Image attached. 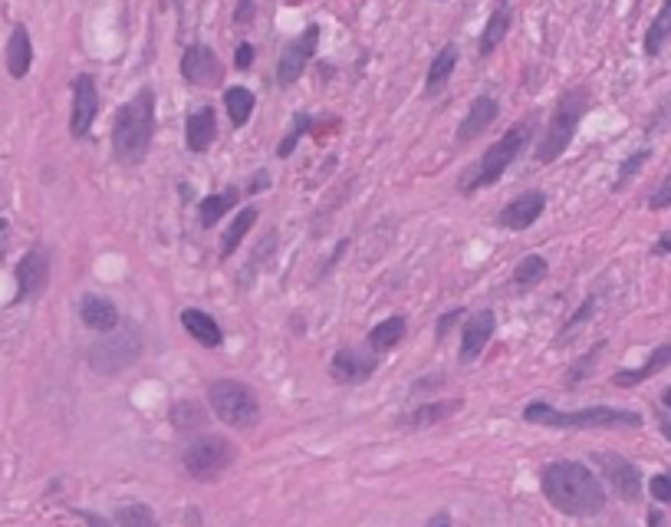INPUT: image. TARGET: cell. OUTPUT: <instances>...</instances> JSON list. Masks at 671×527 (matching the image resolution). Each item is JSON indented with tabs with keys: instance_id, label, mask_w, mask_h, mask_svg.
Instances as JSON below:
<instances>
[{
	"instance_id": "cell-5",
	"label": "cell",
	"mask_w": 671,
	"mask_h": 527,
	"mask_svg": "<svg viewBox=\"0 0 671 527\" xmlns=\"http://www.w3.org/2000/svg\"><path fill=\"white\" fill-rule=\"evenodd\" d=\"M523 419L533 425H547V429H635L642 425L639 412L629 409H612V406H593V409H576V412H560L547 406V402H530L523 409Z\"/></svg>"
},
{
	"instance_id": "cell-29",
	"label": "cell",
	"mask_w": 671,
	"mask_h": 527,
	"mask_svg": "<svg viewBox=\"0 0 671 527\" xmlns=\"http://www.w3.org/2000/svg\"><path fill=\"white\" fill-rule=\"evenodd\" d=\"M234 205H237V188H224V192H218V195H208L198 208L201 228H214V224H218Z\"/></svg>"
},
{
	"instance_id": "cell-45",
	"label": "cell",
	"mask_w": 671,
	"mask_h": 527,
	"mask_svg": "<svg viewBox=\"0 0 671 527\" xmlns=\"http://www.w3.org/2000/svg\"><path fill=\"white\" fill-rule=\"evenodd\" d=\"M83 518H86L89 524H93V527H109V524L102 521V518H96V514H83Z\"/></svg>"
},
{
	"instance_id": "cell-4",
	"label": "cell",
	"mask_w": 671,
	"mask_h": 527,
	"mask_svg": "<svg viewBox=\"0 0 671 527\" xmlns=\"http://www.w3.org/2000/svg\"><path fill=\"white\" fill-rule=\"evenodd\" d=\"M586 109H589V89L586 86L566 89V93L556 99V106L550 112L547 129H543V139L537 145V152H533V159H537L540 165H550V162L560 159V155L573 145Z\"/></svg>"
},
{
	"instance_id": "cell-11",
	"label": "cell",
	"mask_w": 671,
	"mask_h": 527,
	"mask_svg": "<svg viewBox=\"0 0 671 527\" xmlns=\"http://www.w3.org/2000/svg\"><path fill=\"white\" fill-rule=\"evenodd\" d=\"M593 462L599 465V475L609 481V488L616 491L622 501H639L642 495V475L625 455L616 452H596Z\"/></svg>"
},
{
	"instance_id": "cell-46",
	"label": "cell",
	"mask_w": 671,
	"mask_h": 527,
	"mask_svg": "<svg viewBox=\"0 0 671 527\" xmlns=\"http://www.w3.org/2000/svg\"><path fill=\"white\" fill-rule=\"evenodd\" d=\"M428 527H451V521L445 518V514H438V518H435V521H431Z\"/></svg>"
},
{
	"instance_id": "cell-31",
	"label": "cell",
	"mask_w": 671,
	"mask_h": 527,
	"mask_svg": "<svg viewBox=\"0 0 671 527\" xmlns=\"http://www.w3.org/2000/svg\"><path fill=\"white\" fill-rule=\"evenodd\" d=\"M547 274H550L547 257L527 254V257H523V261L517 264V271H514V287H517V290H530V287H537L540 280H547Z\"/></svg>"
},
{
	"instance_id": "cell-25",
	"label": "cell",
	"mask_w": 671,
	"mask_h": 527,
	"mask_svg": "<svg viewBox=\"0 0 671 527\" xmlns=\"http://www.w3.org/2000/svg\"><path fill=\"white\" fill-rule=\"evenodd\" d=\"M461 409V399H448V402H425V406H418L412 412H405L402 419H398V425L402 429H428V425H435L441 419L454 416V412Z\"/></svg>"
},
{
	"instance_id": "cell-2",
	"label": "cell",
	"mask_w": 671,
	"mask_h": 527,
	"mask_svg": "<svg viewBox=\"0 0 671 527\" xmlns=\"http://www.w3.org/2000/svg\"><path fill=\"white\" fill-rule=\"evenodd\" d=\"M155 139V89L142 86L112 122V155L125 168H135L152 152Z\"/></svg>"
},
{
	"instance_id": "cell-12",
	"label": "cell",
	"mask_w": 671,
	"mask_h": 527,
	"mask_svg": "<svg viewBox=\"0 0 671 527\" xmlns=\"http://www.w3.org/2000/svg\"><path fill=\"white\" fill-rule=\"evenodd\" d=\"M181 76H185V83L201 86V89L221 86L224 63L218 60V53H214L211 47H204V43H191V47L181 53Z\"/></svg>"
},
{
	"instance_id": "cell-20",
	"label": "cell",
	"mask_w": 671,
	"mask_h": 527,
	"mask_svg": "<svg viewBox=\"0 0 671 527\" xmlns=\"http://www.w3.org/2000/svg\"><path fill=\"white\" fill-rule=\"evenodd\" d=\"M214 139H218V116H214V109L211 106L195 109L188 116V122H185V142H188V149L195 152V155H201V152L211 149Z\"/></svg>"
},
{
	"instance_id": "cell-7",
	"label": "cell",
	"mask_w": 671,
	"mask_h": 527,
	"mask_svg": "<svg viewBox=\"0 0 671 527\" xmlns=\"http://www.w3.org/2000/svg\"><path fill=\"white\" fill-rule=\"evenodd\" d=\"M208 406L231 429H254L260 422L257 392L241 379H214L208 386Z\"/></svg>"
},
{
	"instance_id": "cell-38",
	"label": "cell",
	"mask_w": 671,
	"mask_h": 527,
	"mask_svg": "<svg viewBox=\"0 0 671 527\" xmlns=\"http://www.w3.org/2000/svg\"><path fill=\"white\" fill-rule=\"evenodd\" d=\"M254 60H257L254 43H237V50H234V66H237V70H250Z\"/></svg>"
},
{
	"instance_id": "cell-10",
	"label": "cell",
	"mask_w": 671,
	"mask_h": 527,
	"mask_svg": "<svg viewBox=\"0 0 671 527\" xmlns=\"http://www.w3.org/2000/svg\"><path fill=\"white\" fill-rule=\"evenodd\" d=\"M47 284H50V251L43 244H33L17 264V304L37 300L47 290Z\"/></svg>"
},
{
	"instance_id": "cell-19",
	"label": "cell",
	"mask_w": 671,
	"mask_h": 527,
	"mask_svg": "<svg viewBox=\"0 0 671 527\" xmlns=\"http://www.w3.org/2000/svg\"><path fill=\"white\" fill-rule=\"evenodd\" d=\"M79 320H83L93 333H109L122 323L116 304H112L109 297H99V294H86L83 300H79Z\"/></svg>"
},
{
	"instance_id": "cell-44",
	"label": "cell",
	"mask_w": 671,
	"mask_h": 527,
	"mask_svg": "<svg viewBox=\"0 0 671 527\" xmlns=\"http://www.w3.org/2000/svg\"><path fill=\"white\" fill-rule=\"evenodd\" d=\"M668 251H671V234H662V238H658V244L652 248V254L655 257H665Z\"/></svg>"
},
{
	"instance_id": "cell-21",
	"label": "cell",
	"mask_w": 671,
	"mask_h": 527,
	"mask_svg": "<svg viewBox=\"0 0 671 527\" xmlns=\"http://www.w3.org/2000/svg\"><path fill=\"white\" fill-rule=\"evenodd\" d=\"M454 70H458V47H454V43H445V47H441V50L435 53V60H431V66H428V76H425V96H428V99H435V96L445 93V86L451 83Z\"/></svg>"
},
{
	"instance_id": "cell-47",
	"label": "cell",
	"mask_w": 671,
	"mask_h": 527,
	"mask_svg": "<svg viewBox=\"0 0 671 527\" xmlns=\"http://www.w3.org/2000/svg\"><path fill=\"white\" fill-rule=\"evenodd\" d=\"M662 432H665V435H668V439H671V422H668L665 416H662Z\"/></svg>"
},
{
	"instance_id": "cell-35",
	"label": "cell",
	"mask_w": 671,
	"mask_h": 527,
	"mask_svg": "<svg viewBox=\"0 0 671 527\" xmlns=\"http://www.w3.org/2000/svg\"><path fill=\"white\" fill-rule=\"evenodd\" d=\"M116 521L119 527H158L152 508H145V504H125L116 511Z\"/></svg>"
},
{
	"instance_id": "cell-34",
	"label": "cell",
	"mask_w": 671,
	"mask_h": 527,
	"mask_svg": "<svg viewBox=\"0 0 671 527\" xmlns=\"http://www.w3.org/2000/svg\"><path fill=\"white\" fill-rule=\"evenodd\" d=\"M648 159H652V149H639V152H632L629 159H625V162L619 165V175H616V182H612V192H622V188L629 185L632 178L642 172Z\"/></svg>"
},
{
	"instance_id": "cell-23",
	"label": "cell",
	"mask_w": 671,
	"mask_h": 527,
	"mask_svg": "<svg viewBox=\"0 0 671 527\" xmlns=\"http://www.w3.org/2000/svg\"><path fill=\"white\" fill-rule=\"evenodd\" d=\"M671 366V343H662L658 350L648 356V360L639 366V369H619L616 376H612V383L616 386H639V383H645V379H652V376H658L662 369H668Z\"/></svg>"
},
{
	"instance_id": "cell-24",
	"label": "cell",
	"mask_w": 671,
	"mask_h": 527,
	"mask_svg": "<svg viewBox=\"0 0 671 527\" xmlns=\"http://www.w3.org/2000/svg\"><path fill=\"white\" fill-rule=\"evenodd\" d=\"M181 327L191 333V340H198L201 346H208V350L224 343V333L218 327V320L204 310H181Z\"/></svg>"
},
{
	"instance_id": "cell-28",
	"label": "cell",
	"mask_w": 671,
	"mask_h": 527,
	"mask_svg": "<svg viewBox=\"0 0 671 527\" xmlns=\"http://www.w3.org/2000/svg\"><path fill=\"white\" fill-rule=\"evenodd\" d=\"M405 330H408L405 317L382 320L379 327H372V333H369V350L372 353H389V350H395V346L405 340Z\"/></svg>"
},
{
	"instance_id": "cell-32",
	"label": "cell",
	"mask_w": 671,
	"mask_h": 527,
	"mask_svg": "<svg viewBox=\"0 0 671 527\" xmlns=\"http://www.w3.org/2000/svg\"><path fill=\"white\" fill-rule=\"evenodd\" d=\"M204 419H208L204 416V406H198V402H191V399L178 402L172 409V422L178 432H198V429H204Z\"/></svg>"
},
{
	"instance_id": "cell-3",
	"label": "cell",
	"mask_w": 671,
	"mask_h": 527,
	"mask_svg": "<svg viewBox=\"0 0 671 527\" xmlns=\"http://www.w3.org/2000/svg\"><path fill=\"white\" fill-rule=\"evenodd\" d=\"M533 129H537V122H533V116H530V119H523V122H517V126H510V129L504 132V136H500V139L491 145V149H487V152L481 155V159H477V165H471L468 172L461 175L458 192H461V195H474V192H481V188L494 185L497 178L504 175L507 168L520 159V152L530 145Z\"/></svg>"
},
{
	"instance_id": "cell-33",
	"label": "cell",
	"mask_w": 671,
	"mask_h": 527,
	"mask_svg": "<svg viewBox=\"0 0 671 527\" xmlns=\"http://www.w3.org/2000/svg\"><path fill=\"white\" fill-rule=\"evenodd\" d=\"M310 129H313V119L306 116V112H297V116H293V126H290V132H287V136H283V139H280V145H277V159H290V155L297 152L300 139H303Z\"/></svg>"
},
{
	"instance_id": "cell-1",
	"label": "cell",
	"mask_w": 671,
	"mask_h": 527,
	"mask_svg": "<svg viewBox=\"0 0 671 527\" xmlns=\"http://www.w3.org/2000/svg\"><path fill=\"white\" fill-rule=\"evenodd\" d=\"M543 495L556 511L593 518L606 508V488L583 462H553L543 468Z\"/></svg>"
},
{
	"instance_id": "cell-16",
	"label": "cell",
	"mask_w": 671,
	"mask_h": 527,
	"mask_svg": "<svg viewBox=\"0 0 671 527\" xmlns=\"http://www.w3.org/2000/svg\"><path fill=\"white\" fill-rule=\"evenodd\" d=\"M497 116H500V103H497L494 96H487V93L474 96V103L468 106V116L461 119L458 132H454V142H458V145H468V142H474L477 136H484V132L497 122Z\"/></svg>"
},
{
	"instance_id": "cell-26",
	"label": "cell",
	"mask_w": 671,
	"mask_h": 527,
	"mask_svg": "<svg viewBox=\"0 0 671 527\" xmlns=\"http://www.w3.org/2000/svg\"><path fill=\"white\" fill-rule=\"evenodd\" d=\"M224 109H227V119H231V126L234 129H244L247 122H250V116H254L257 99H254V93H250L247 86H231V89H224Z\"/></svg>"
},
{
	"instance_id": "cell-27",
	"label": "cell",
	"mask_w": 671,
	"mask_h": 527,
	"mask_svg": "<svg viewBox=\"0 0 671 527\" xmlns=\"http://www.w3.org/2000/svg\"><path fill=\"white\" fill-rule=\"evenodd\" d=\"M257 218H260V211L254 205H247V208L237 211L234 221H231V228H227L224 238H221V257H231L237 248H241V241L247 238V231L257 224Z\"/></svg>"
},
{
	"instance_id": "cell-40",
	"label": "cell",
	"mask_w": 671,
	"mask_h": 527,
	"mask_svg": "<svg viewBox=\"0 0 671 527\" xmlns=\"http://www.w3.org/2000/svg\"><path fill=\"white\" fill-rule=\"evenodd\" d=\"M593 313H596V297H586V300H583V307H579V310L573 313V317H570V320H566V327H563V333H570V330L576 327V323H583L586 317H593Z\"/></svg>"
},
{
	"instance_id": "cell-43",
	"label": "cell",
	"mask_w": 671,
	"mask_h": 527,
	"mask_svg": "<svg viewBox=\"0 0 671 527\" xmlns=\"http://www.w3.org/2000/svg\"><path fill=\"white\" fill-rule=\"evenodd\" d=\"M264 188H270V178H267V172H257V178H254V182H250L247 192H250V195H257V192H264Z\"/></svg>"
},
{
	"instance_id": "cell-22",
	"label": "cell",
	"mask_w": 671,
	"mask_h": 527,
	"mask_svg": "<svg viewBox=\"0 0 671 527\" xmlns=\"http://www.w3.org/2000/svg\"><path fill=\"white\" fill-rule=\"evenodd\" d=\"M33 66V40H30V30L24 24H17L10 30V40H7V73L14 76V80H24Z\"/></svg>"
},
{
	"instance_id": "cell-6",
	"label": "cell",
	"mask_w": 671,
	"mask_h": 527,
	"mask_svg": "<svg viewBox=\"0 0 671 527\" xmlns=\"http://www.w3.org/2000/svg\"><path fill=\"white\" fill-rule=\"evenodd\" d=\"M142 350H145V340L139 327H132V323H119L116 330L102 333L99 340L86 350V360H89V369L99 376H119L122 369H129L142 360Z\"/></svg>"
},
{
	"instance_id": "cell-15",
	"label": "cell",
	"mask_w": 671,
	"mask_h": 527,
	"mask_svg": "<svg viewBox=\"0 0 671 527\" xmlns=\"http://www.w3.org/2000/svg\"><path fill=\"white\" fill-rule=\"evenodd\" d=\"M494 327H497L494 310H477L464 320V327H461V363H474L477 356L487 350V343H491V336H494Z\"/></svg>"
},
{
	"instance_id": "cell-30",
	"label": "cell",
	"mask_w": 671,
	"mask_h": 527,
	"mask_svg": "<svg viewBox=\"0 0 671 527\" xmlns=\"http://www.w3.org/2000/svg\"><path fill=\"white\" fill-rule=\"evenodd\" d=\"M668 40H671V0H665L652 20V27L645 30V56H662Z\"/></svg>"
},
{
	"instance_id": "cell-18",
	"label": "cell",
	"mask_w": 671,
	"mask_h": 527,
	"mask_svg": "<svg viewBox=\"0 0 671 527\" xmlns=\"http://www.w3.org/2000/svg\"><path fill=\"white\" fill-rule=\"evenodd\" d=\"M510 24H514V7H510V0H497L491 17H487V24L481 30V43H477V56H481V60H487V56L504 43Z\"/></svg>"
},
{
	"instance_id": "cell-14",
	"label": "cell",
	"mask_w": 671,
	"mask_h": 527,
	"mask_svg": "<svg viewBox=\"0 0 671 527\" xmlns=\"http://www.w3.org/2000/svg\"><path fill=\"white\" fill-rule=\"evenodd\" d=\"M543 211H547V195L533 188V192H523L514 201H507V205L500 208L497 224L504 231H527L543 218Z\"/></svg>"
},
{
	"instance_id": "cell-36",
	"label": "cell",
	"mask_w": 671,
	"mask_h": 527,
	"mask_svg": "<svg viewBox=\"0 0 671 527\" xmlns=\"http://www.w3.org/2000/svg\"><path fill=\"white\" fill-rule=\"evenodd\" d=\"M602 350H606V340H599L593 350H589L586 356H579V363L566 373V386H576V383H583V379L593 373V366H596V360L602 356Z\"/></svg>"
},
{
	"instance_id": "cell-8",
	"label": "cell",
	"mask_w": 671,
	"mask_h": 527,
	"mask_svg": "<svg viewBox=\"0 0 671 527\" xmlns=\"http://www.w3.org/2000/svg\"><path fill=\"white\" fill-rule=\"evenodd\" d=\"M181 462H185V472L198 481H214L221 478L234 462V445L221 439V435H198L195 442L185 445L181 452Z\"/></svg>"
},
{
	"instance_id": "cell-9",
	"label": "cell",
	"mask_w": 671,
	"mask_h": 527,
	"mask_svg": "<svg viewBox=\"0 0 671 527\" xmlns=\"http://www.w3.org/2000/svg\"><path fill=\"white\" fill-rule=\"evenodd\" d=\"M316 47H320V24H310L300 37H293L287 47L280 50L277 60V86L290 89L293 83L306 73V66L316 56Z\"/></svg>"
},
{
	"instance_id": "cell-37",
	"label": "cell",
	"mask_w": 671,
	"mask_h": 527,
	"mask_svg": "<svg viewBox=\"0 0 671 527\" xmlns=\"http://www.w3.org/2000/svg\"><path fill=\"white\" fill-rule=\"evenodd\" d=\"M648 208H652V211H665V208H671V172L662 178V182L655 185V192L648 195Z\"/></svg>"
},
{
	"instance_id": "cell-42",
	"label": "cell",
	"mask_w": 671,
	"mask_h": 527,
	"mask_svg": "<svg viewBox=\"0 0 671 527\" xmlns=\"http://www.w3.org/2000/svg\"><path fill=\"white\" fill-rule=\"evenodd\" d=\"M254 0H237V10H234V24L237 27H247L250 20H254Z\"/></svg>"
},
{
	"instance_id": "cell-48",
	"label": "cell",
	"mask_w": 671,
	"mask_h": 527,
	"mask_svg": "<svg viewBox=\"0 0 671 527\" xmlns=\"http://www.w3.org/2000/svg\"><path fill=\"white\" fill-rule=\"evenodd\" d=\"M665 406H668V409H671V389H668V392H665Z\"/></svg>"
},
{
	"instance_id": "cell-41",
	"label": "cell",
	"mask_w": 671,
	"mask_h": 527,
	"mask_svg": "<svg viewBox=\"0 0 671 527\" xmlns=\"http://www.w3.org/2000/svg\"><path fill=\"white\" fill-rule=\"evenodd\" d=\"M461 320H464V310L461 307H454V310L445 313V317H438V340H445L454 323H461Z\"/></svg>"
},
{
	"instance_id": "cell-39",
	"label": "cell",
	"mask_w": 671,
	"mask_h": 527,
	"mask_svg": "<svg viewBox=\"0 0 671 527\" xmlns=\"http://www.w3.org/2000/svg\"><path fill=\"white\" fill-rule=\"evenodd\" d=\"M652 498L655 501H665V504H671V475H655L652 478Z\"/></svg>"
},
{
	"instance_id": "cell-17",
	"label": "cell",
	"mask_w": 671,
	"mask_h": 527,
	"mask_svg": "<svg viewBox=\"0 0 671 527\" xmlns=\"http://www.w3.org/2000/svg\"><path fill=\"white\" fill-rule=\"evenodd\" d=\"M375 366H379V360H375L372 353H362V350H339L333 356V363H329V373H333L336 383L343 386H356V383H366V379L375 373Z\"/></svg>"
},
{
	"instance_id": "cell-13",
	"label": "cell",
	"mask_w": 671,
	"mask_h": 527,
	"mask_svg": "<svg viewBox=\"0 0 671 527\" xmlns=\"http://www.w3.org/2000/svg\"><path fill=\"white\" fill-rule=\"evenodd\" d=\"M99 116V86L89 73H79L73 80V109H70V136L86 139Z\"/></svg>"
}]
</instances>
